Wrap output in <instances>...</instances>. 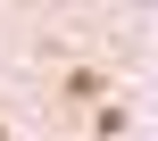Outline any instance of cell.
Here are the masks:
<instances>
[{
	"mask_svg": "<svg viewBox=\"0 0 158 141\" xmlns=\"http://www.w3.org/2000/svg\"><path fill=\"white\" fill-rule=\"evenodd\" d=\"M0 141H8V133H0Z\"/></svg>",
	"mask_w": 158,
	"mask_h": 141,
	"instance_id": "1",
	"label": "cell"
}]
</instances>
